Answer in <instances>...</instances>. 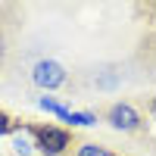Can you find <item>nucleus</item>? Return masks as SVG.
Instances as JSON below:
<instances>
[{
    "instance_id": "nucleus-4",
    "label": "nucleus",
    "mask_w": 156,
    "mask_h": 156,
    "mask_svg": "<svg viewBox=\"0 0 156 156\" xmlns=\"http://www.w3.org/2000/svg\"><path fill=\"white\" fill-rule=\"evenodd\" d=\"M12 150L19 156H31L34 153V134L28 125H16L12 128Z\"/></svg>"
},
{
    "instance_id": "nucleus-8",
    "label": "nucleus",
    "mask_w": 156,
    "mask_h": 156,
    "mask_svg": "<svg viewBox=\"0 0 156 156\" xmlns=\"http://www.w3.org/2000/svg\"><path fill=\"white\" fill-rule=\"evenodd\" d=\"M12 128H16V125H12V119L0 109V137H3V134H12Z\"/></svg>"
},
{
    "instance_id": "nucleus-7",
    "label": "nucleus",
    "mask_w": 156,
    "mask_h": 156,
    "mask_svg": "<svg viewBox=\"0 0 156 156\" xmlns=\"http://www.w3.org/2000/svg\"><path fill=\"white\" fill-rule=\"evenodd\" d=\"M66 122H69V125H81V128H87V125H97V115H94V112H78V109H72Z\"/></svg>"
},
{
    "instance_id": "nucleus-9",
    "label": "nucleus",
    "mask_w": 156,
    "mask_h": 156,
    "mask_svg": "<svg viewBox=\"0 0 156 156\" xmlns=\"http://www.w3.org/2000/svg\"><path fill=\"white\" fill-rule=\"evenodd\" d=\"M6 53H9V41H6V31L0 28V66H3V59H6Z\"/></svg>"
},
{
    "instance_id": "nucleus-5",
    "label": "nucleus",
    "mask_w": 156,
    "mask_h": 156,
    "mask_svg": "<svg viewBox=\"0 0 156 156\" xmlns=\"http://www.w3.org/2000/svg\"><path fill=\"white\" fill-rule=\"evenodd\" d=\"M37 109H44V112H50V115H56V119H62V122H66L69 119V106H66V103H62V100H56V97H37Z\"/></svg>"
},
{
    "instance_id": "nucleus-6",
    "label": "nucleus",
    "mask_w": 156,
    "mask_h": 156,
    "mask_svg": "<svg viewBox=\"0 0 156 156\" xmlns=\"http://www.w3.org/2000/svg\"><path fill=\"white\" fill-rule=\"evenodd\" d=\"M72 156H115L109 147L97 144V140H81V144H75V153Z\"/></svg>"
},
{
    "instance_id": "nucleus-10",
    "label": "nucleus",
    "mask_w": 156,
    "mask_h": 156,
    "mask_svg": "<svg viewBox=\"0 0 156 156\" xmlns=\"http://www.w3.org/2000/svg\"><path fill=\"white\" fill-rule=\"evenodd\" d=\"M150 115H153V119H156V97L150 100Z\"/></svg>"
},
{
    "instance_id": "nucleus-2",
    "label": "nucleus",
    "mask_w": 156,
    "mask_h": 156,
    "mask_svg": "<svg viewBox=\"0 0 156 156\" xmlns=\"http://www.w3.org/2000/svg\"><path fill=\"white\" fill-rule=\"evenodd\" d=\"M31 81H34V87H41L44 94H50V90H59L69 81V72L56 59H37L31 66Z\"/></svg>"
},
{
    "instance_id": "nucleus-1",
    "label": "nucleus",
    "mask_w": 156,
    "mask_h": 156,
    "mask_svg": "<svg viewBox=\"0 0 156 156\" xmlns=\"http://www.w3.org/2000/svg\"><path fill=\"white\" fill-rule=\"evenodd\" d=\"M34 134V150L41 156H66L72 150V134L59 125H37L31 128Z\"/></svg>"
},
{
    "instance_id": "nucleus-3",
    "label": "nucleus",
    "mask_w": 156,
    "mask_h": 156,
    "mask_svg": "<svg viewBox=\"0 0 156 156\" xmlns=\"http://www.w3.org/2000/svg\"><path fill=\"white\" fill-rule=\"evenodd\" d=\"M106 122L115 131H140V128H144V115H140L131 103H112L106 109Z\"/></svg>"
}]
</instances>
